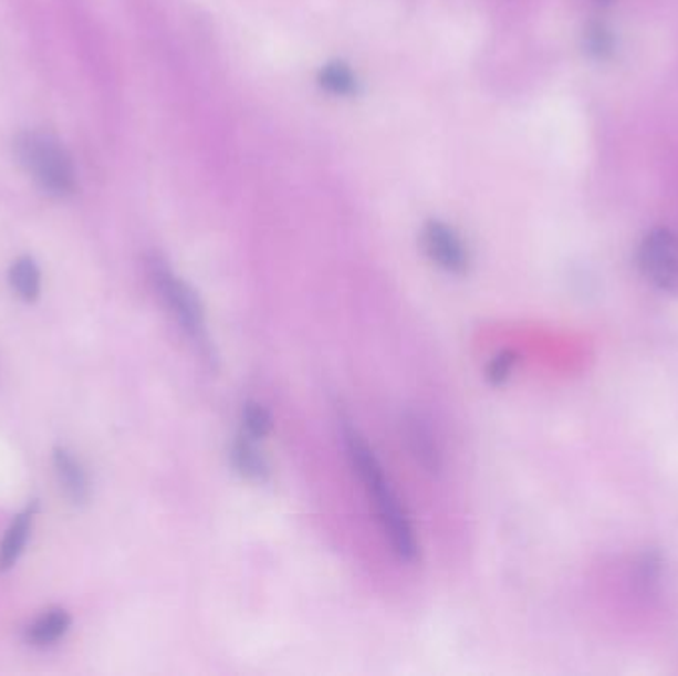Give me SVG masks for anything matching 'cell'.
Segmentation results:
<instances>
[{
    "label": "cell",
    "instance_id": "1",
    "mask_svg": "<svg viewBox=\"0 0 678 676\" xmlns=\"http://www.w3.org/2000/svg\"><path fill=\"white\" fill-rule=\"evenodd\" d=\"M340 430L344 440L345 453L354 467L355 475L362 480L364 490L372 500L377 520L382 524L385 538L389 540L393 553L405 563L417 562L419 542L413 528L411 516L405 510L401 498L395 492L392 480L385 475L382 462L367 440L362 437L350 417H340Z\"/></svg>",
    "mask_w": 678,
    "mask_h": 676
},
{
    "label": "cell",
    "instance_id": "2",
    "mask_svg": "<svg viewBox=\"0 0 678 676\" xmlns=\"http://www.w3.org/2000/svg\"><path fill=\"white\" fill-rule=\"evenodd\" d=\"M149 277L154 282L155 292L161 298L173 320L181 327L182 334L191 342L195 352L201 355L202 362L215 367L217 365L215 342L210 337L205 305L199 294L195 292V288L185 282L161 257L149 258Z\"/></svg>",
    "mask_w": 678,
    "mask_h": 676
},
{
    "label": "cell",
    "instance_id": "3",
    "mask_svg": "<svg viewBox=\"0 0 678 676\" xmlns=\"http://www.w3.org/2000/svg\"><path fill=\"white\" fill-rule=\"evenodd\" d=\"M17 155L34 181L49 195L67 197L76 191L74 163L56 137L42 132H27L17 139Z\"/></svg>",
    "mask_w": 678,
    "mask_h": 676
},
{
    "label": "cell",
    "instance_id": "4",
    "mask_svg": "<svg viewBox=\"0 0 678 676\" xmlns=\"http://www.w3.org/2000/svg\"><path fill=\"white\" fill-rule=\"evenodd\" d=\"M639 267L650 284L663 292H678V235L675 230H650L639 247Z\"/></svg>",
    "mask_w": 678,
    "mask_h": 676
},
{
    "label": "cell",
    "instance_id": "5",
    "mask_svg": "<svg viewBox=\"0 0 678 676\" xmlns=\"http://www.w3.org/2000/svg\"><path fill=\"white\" fill-rule=\"evenodd\" d=\"M423 248L430 258V262L447 274L462 277L470 268V252L465 240L460 239L459 232L449 227L442 220H429L425 222L420 232Z\"/></svg>",
    "mask_w": 678,
    "mask_h": 676
},
{
    "label": "cell",
    "instance_id": "6",
    "mask_svg": "<svg viewBox=\"0 0 678 676\" xmlns=\"http://www.w3.org/2000/svg\"><path fill=\"white\" fill-rule=\"evenodd\" d=\"M403 440L409 448L413 458L419 462L427 472H439L442 467L439 443L429 423L420 417L419 413H405L401 419Z\"/></svg>",
    "mask_w": 678,
    "mask_h": 676
},
{
    "label": "cell",
    "instance_id": "7",
    "mask_svg": "<svg viewBox=\"0 0 678 676\" xmlns=\"http://www.w3.org/2000/svg\"><path fill=\"white\" fill-rule=\"evenodd\" d=\"M260 440L250 438L244 433H237L230 440L229 458L232 468L239 472L240 477L257 485H264L272 477L270 462L267 455L259 447Z\"/></svg>",
    "mask_w": 678,
    "mask_h": 676
},
{
    "label": "cell",
    "instance_id": "8",
    "mask_svg": "<svg viewBox=\"0 0 678 676\" xmlns=\"http://www.w3.org/2000/svg\"><path fill=\"white\" fill-rule=\"evenodd\" d=\"M54 468L72 505H86L90 500V480L82 462L66 448H54Z\"/></svg>",
    "mask_w": 678,
    "mask_h": 676
},
{
    "label": "cell",
    "instance_id": "9",
    "mask_svg": "<svg viewBox=\"0 0 678 676\" xmlns=\"http://www.w3.org/2000/svg\"><path fill=\"white\" fill-rule=\"evenodd\" d=\"M34 510H36V505H32V508L29 506L24 512H20L4 533V540L0 543V572L10 570L14 563L19 562L20 555L24 552L27 542H29L30 530H32Z\"/></svg>",
    "mask_w": 678,
    "mask_h": 676
},
{
    "label": "cell",
    "instance_id": "10",
    "mask_svg": "<svg viewBox=\"0 0 678 676\" xmlns=\"http://www.w3.org/2000/svg\"><path fill=\"white\" fill-rule=\"evenodd\" d=\"M72 625V617L64 610H50L40 615L27 631V638L34 647H46L56 643L58 638L64 637L67 628Z\"/></svg>",
    "mask_w": 678,
    "mask_h": 676
},
{
    "label": "cell",
    "instance_id": "11",
    "mask_svg": "<svg viewBox=\"0 0 678 676\" xmlns=\"http://www.w3.org/2000/svg\"><path fill=\"white\" fill-rule=\"evenodd\" d=\"M10 284L24 302H36L40 295V270L36 262L22 257L10 268Z\"/></svg>",
    "mask_w": 678,
    "mask_h": 676
},
{
    "label": "cell",
    "instance_id": "12",
    "mask_svg": "<svg viewBox=\"0 0 678 676\" xmlns=\"http://www.w3.org/2000/svg\"><path fill=\"white\" fill-rule=\"evenodd\" d=\"M272 430V415L260 401H244L240 409V433L250 438L264 440Z\"/></svg>",
    "mask_w": 678,
    "mask_h": 676
},
{
    "label": "cell",
    "instance_id": "13",
    "mask_svg": "<svg viewBox=\"0 0 678 676\" xmlns=\"http://www.w3.org/2000/svg\"><path fill=\"white\" fill-rule=\"evenodd\" d=\"M320 86L324 87L332 96H352L357 87L352 67L344 62L325 64L320 72Z\"/></svg>",
    "mask_w": 678,
    "mask_h": 676
},
{
    "label": "cell",
    "instance_id": "14",
    "mask_svg": "<svg viewBox=\"0 0 678 676\" xmlns=\"http://www.w3.org/2000/svg\"><path fill=\"white\" fill-rule=\"evenodd\" d=\"M583 46H585V52L595 60H607L615 49V40H613V34L607 27L595 22V24H590L585 29Z\"/></svg>",
    "mask_w": 678,
    "mask_h": 676
},
{
    "label": "cell",
    "instance_id": "15",
    "mask_svg": "<svg viewBox=\"0 0 678 676\" xmlns=\"http://www.w3.org/2000/svg\"><path fill=\"white\" fill-rule=\"evenodd\" d=\"M518 355L514 352H500L492 357V362L488 363L487 379L492 385H502L510 379V375L517 367Z\"/></svg>",
    "mask_w": 678,
    "mask_h": 676
},
{
    "label": "cell",
    "instance_id": "16",
    "mask_svg": "<svg viewBox=\"0 0 678 676\" xmlns=\"http://www.w3.org/2000/svg\"><path fill=\"white\" fill-rule=\"evenodd\" d=\"M595 2H599V4H609L612 0H595Z\"/></svg>",
    "mask_w": 678,
    "mask_h": 676
}]
</instances>
